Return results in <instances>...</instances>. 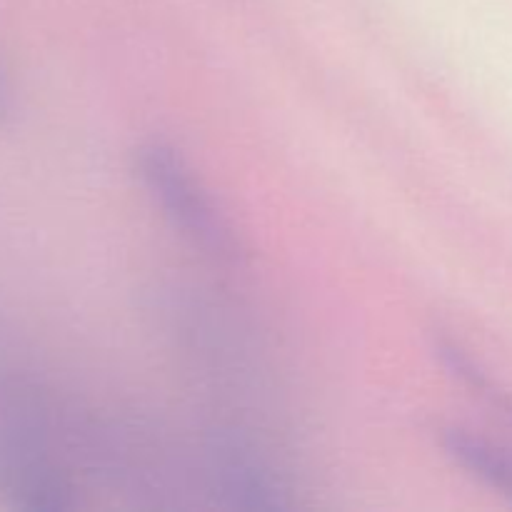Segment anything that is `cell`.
Returning a JSON list of instances; mask_svg holds the SVG:
<instances>
[{
	"label": "cell",
	"instance_id": "3957f363",
	"mask_svg": "<svg viewBox=\"0 0 512 512\" xmlns=\"http://www.w3.org/2000/svg\"><path fill=\"white\" fill-rule=\"evenodd\" d=\"M443 448L448 458L473 478L483 480L493 490L512 500V450L493 443L483 435H473L468 430L450 428L443 433Z\"/></svg>",
	"mask_w": 512,
	"mask_h": 512
},
{
	"label": "cell",
	"instance_id": "6da1fadb",
	"mask_svg": "<svg viewBox=\"0 0 512 512\" xmlns=\"http://www.w3.org/2000/svg\"><path fill=\"white\" fill-rule=\"evenodd\" d=\"M135 170L153 203L183 238L218 260L238 258L240 245L233 228L173 145L163 140L140 145Z\"/></svg>",
	"mask_w": 512,
	"mask_h": 512
},
{
	"label": "cell",
	"instance_id": "7a4b0ae2",
	"mask_svg": "<svg viewBox=\"0 0 512 512\" xmlns=\"http://www.w3.org/2000/svg\"><path fill=\"white\" fill-rule=\"evenodd\" d=\"M0 493L23 510L73 508V488L50 463L18 445H0Z\"/></svg>",
	"mask_w": 512,
	"mask_h": 512
},
{
	"label": "cell",
	"instance_id": "5b68a950",
	"mask_svg": "<svg viewBox=\"0 0 512 512\" xmlns=\"http://www.w3.org/2000/svg\"><path fill=\"white\" fill-rule=\"evenodd\" d=\"M5 108H8V95H5L3 83H0V115L5 113Z\"/></svg>",
	"mask_w": 512,
	"mask_h": 512
},
{
	"label": "cell",
	"instance_id": "277c9868",
	"mask_svg": "<svg viewBox=\"0 0 512 512\" xmlns=\"http://www.w3.org/2000/svg\"><path fill=\"white\" fill-rule=\"evenodd\" d=\"M435 353H438L440 363L450 370V375H453L455 380H460L470 393L478 395V398L483 400L485 405H490L495 413L512 420V398L508 393H503V390L495 385V380L470 358L468 350H463V345L440 335V338H435Z\"/></svg>",
	"mask_w": 512,
	"mask_h": 512
}]
</instances>
